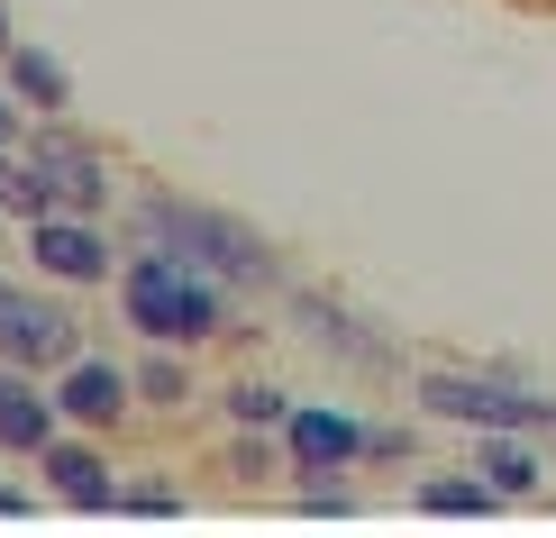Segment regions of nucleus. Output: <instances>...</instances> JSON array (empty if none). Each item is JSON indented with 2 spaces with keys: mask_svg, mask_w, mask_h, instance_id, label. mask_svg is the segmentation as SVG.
<instances>
[{
  "mask_svg": "<svg viewBox=\"0 0 556 538\" xmlns=\"http://www.w3.org/2000/svg\"><path fill=\"white\" fill-rule=\"evenodd\" d=\"M110 292H119V320L147 347H228L238 338V284H219V274L182 265L165 247H128L119 274H110Z\"/></svg>",
  "mask_w": 556,
  "mask_h": 538,
  "instance_id": "f257e3e1",
  "label": "nucleus"
},
{
  "mask_svg": "<svg viewBox=\"0 0 556 538\" xmlns=\"http://www.w3.org/2000/svg\"><path fill=\"white\" fill-rule=\"evenodd\" d=\"M128 247H165V255H182V265L238 284V292H283L274 238H256L247 220H228V210L192 201V192H128Z\"/></svg>",
  "mask_w": 556,
  "mask_h": 538,
  "instance_id": "f03ea898",
  "label": "nucleus"
},
{
  "mask_svg": "<svg viewBox=\"0 0 556 538\" xmlns=\"http://www.w3.org/2000/svg\"><path fill=\"white\" fill-rule=\"evenodd\" d=\"M410 402L429 420H456V429H556V402L529 384H502V374H466V365H429L410 384Z\"/></svg>",
  "mask_w": 556,
  "mask_h": 538,
  "instance_id": "7ed1b4c3",
  "label": "nucleus"
},
{
  "mask_svg": "<svg viewBox=\"0 0 556 538\" xmlns=\"http://www.w3.org/2000/svg\"><path fill=\"white\" fill-rule=\"evenodd\" d=\"M91 347L83 329V311L55 292H28V284H10V301H0V365H28V374H55V365H74Z\"/></svg>",
  "mask_w": 556,
  "mask_h": 538,
  "instance_id": "20e7f679",
  "label": "nucleus"
},
{
  "mask_svg": "<svg viewBox=\"0 0 556 538\" xmlns=\"http://www.w3.org/2000/svg\"><path fill=\"white\" fill-rule=\"evenodd\" d=\"M28 238V265H37V284H64V292H83V284H110L119 274V238H110V220H91V210H46V220L18 228Z\"/></svg>",
  "mask_w": 556,
  "mask_h": 538,
  "instance_id": "39448f33",
  "label": "nucleus"
},
{
  "mask_svg": "<svg viewBox=\"0 0 556 538\" xmlns=\"http://www.w3.org/2000/svg\"><path fill=\"white\" fill-rule=\"evenodd\" d=\"M18 165H37L55 183V210H91V220H110V155L91 147L74 120H37L18 137Z\"/></svg>",
  "mask_w": 556,
  "mask_h": 538,
  "instance_id": "423d86ee",
  "label": "nucleus"
},
{
  "mask_svg": "<svg viewBox=\"0 0 556 538\" xmlns=\"http://www.w3.org/2000/svg\"><path fill=\"white\" fill-rule=\"evenodd\" d=\"M46 384H55V411H64V429L119 438L128 420H137V374H128L119 356H101V347H83V356H74V365H55Z\"/></svg>",
  "mask_w": 556,
  "mask_h": 538,
  "instance_id": "0eeeda50",
  "label": "nucleus"
},
{
  "mask_svg": "<svg viewBox=\"0 0 556 538\" xmlns=\"http://www.w3.org/2000/svg\"><path fill=\"white\" fill-rule=\"evenodd\" d=\"M283 456H292V475H356L365 465V420L346 402H292L283 411Z\"/></svg>",
  "mask_w": 556,
  "mask_h": 538,
  "instance_id": "6e6552de",
  "label": "nucleus"
},
{
  "mask_svg": "<svg viewBox=\"0 0 556 538\" xmlns=\"http://www.w3.org/2000/svg\"><path fill=\"white\" fill-rule=\"evenodd\" d=\"M37 475L64 511H119V465H110V448L91 429H55L37 448Z\"/></svg>",
  "mask_w": 556,
  "mask_h": 538,
  "instance_id": "1a4fd4ad",
  "label": "nucleus"
},
{
  "mask_svg": "<svg viewBox=\"0 0 556 538\" xmlns=\"http://www.w3.org/2000/svg\"><path fill=\"white\" fill-rule=\"evenodd\" d=\"M55 429H64L55 384H46V374H28V365H0V456H37Z\"/></svg>",
  "mask_w": 556,
  "mask_h": 538,
  "instance_id": "9d476101",
  "label": "nucleus"
},
{
  "mask_svg": "<svg viewBox=\"0 0 556 538\" xmlns=\"http://www.w3.org/2000/svg\"><path fill=\"white\" fill-rule=\"evenodd\" d=\"M475 475L493 484L502 502H529L547 484V456H539V429H475Z\"/></svg>",
  "mask_w": 556,
  "mask_h": 538,
  "instance_id": "9b49d317",
  "label": "nucleus"
},
{
  "mask_svg": "<svg viewBox=\"0 0 556 538\" xmlns=\"http://www.w3.org/2000/svg\"><path fill=\"white\" fill-rule=\"evenodd\" d=\"M128 374H137V411H155V420H192V411H201L192 347H147Z\"/></svg>",
  "mask_w": 556,
  "mask_h": 538,
  "instance_id": "f8f14e48",
  "label": "nucleus"
},
{
  "mask_svg": "<svg viewBox=\"0 0 556 538\" xmlns=\"http://www.w3.org/2000/svg\"><path fill=\"white\" fill-rule=\"evenodd\" d=\"M292 311H301V320H311V347H319V356H346V365H365V374H392V365H402V356H392V347H383V338H365V329H356V320H346V311H338V301H319V292H301V301H292Z\"/></svg>",
  "mask_w": 556,
  "mask_h": 538,
  "instance_id": "ddd939ff",
  "label": "nucleus"
},
{
  "mask_svg": "<svg viewBox=\"0 0 556 538\" xmlns=\"http://www.w3.org/2000/svg\"><path fill=\"white\" fill-rule=\"evenodd\" d=\"M0 74H10V91L37 110V120H64V110H74V74H64L46 46H10V55H0Z\"/></svg>",
  "mask_w": 556,
  "mask_h": 538,
  "instance_id": "4468645a",
  "label": "nucleus"
},
{
  "mask_svg": "<svg viewBox=\"0 0 556 538\" xmlns=\"http://www.w3.org/2000/svg\"><path fill=\"white\" fill-rule=\"evenodd\" d=\"M410 502H420L429 521H493V511H502V493L483 475H420V484H410Z\"/></svg>",
  "mask_w": 556,
  "mask_h": 538,
  "instance_id": "2eb2a0df",
  "label": "nucleus"
},
{
  "mask_svg": "<svg viewBox=\"0 0 556 538\" xmlns=\"http://www.w3.org/2000/svg\"><path fill=\"white\" fill-rule=\"evenodd\" d=\"M219 411H228V429H283L292 392H283V384H265V374H238V384L219 392Z\"/></svg>",
  "mask_w": 556,
  "mask_h": 538,
  "instance_id": "dca6fc26",
  "label": "nucleus"
},
{
  "mask_svg": "<svg viewBox=\"0 0 556 538\" xmlns=\"http://www.w3.org/2000/svg\"><path fill=\"white\" fill-rule=\"evenodd\" d=\"M0 210H10V228H28V220H46V210H55V183L10 155V174H0Z\"/></svg>",
  "mask_w": 556,
  "mask_h": 538,
  "instance_id": "f3484780",
  "label": "nucleus"
},
{
  "mask_svg": "<svg viewBox=\"0 0 556 538\" xmlns=\"http://www.w3.org/2000/svg\"><path fill=\"white\" fill-rule=\"evenodd\" d=\"M119 511H137V521H174L182 493H174V484H119Z\"/></svg>",
  "mask_w": 556,
  "mask_h": 538,
  "instance_id": "a211bd4d",
  "label": "nucleus"
},
{
  "mask_svg": "<svg viewBox=\"0 0 556 538\" xmlns=\"http://www.w3.org/2000/svg\"><path fill=\"white\" fill-rule=\"evenodd\" d=\"M392 456H410V429H365V465H392Z\"/></svg>",
  "mask_w": 556,
  "mask_h": 538,
  "instance_id": "6ab92c4d",
  "label": "nucleus"
},
{
  "mask_svg": "<svg viewBox=\"0 0 556 538\" xmlns=\"http://www.w3.org/2000/svg\"><path fill=\"white\" fill-rule=\"evenodd\" d=\"M18 137H28V110H18V91H10V83H0V147H10V155H18Z\"/></svg>",
  "mask_w": 556,
  "mask_h": 538,
  "instance_id": "aec40b11",
  "label": "nucleus"
},
{
  "mask_svg": "<svg viewBox=\"0 0 556 538\" xmlns=\"http://www.w3.org/2000/svg\"><path fill=\"white\" fill-rule=\"evenodd\" d=\"M18 511H28V493H18V484H0V521H18Z\"/></svg>",
  "mask_w": 556,
  "mask_h": 538,
  "instance_id": "412c9836",
  "label": "nucleus"
},
{
  "mask_svg": "<svg viewBox=\"0 0 556 538\" xmlns=\"http://www.w3.org/2000/svg\"><path fill=\"white\" fill-rule=\"evenodd\" d=\"M511 10H529V18H556V0H511Z\"/></svg>",
  "mask_w": 556,
  "mask_h": 538,
  "instance_id": "4be33fe9",
  "label": "nucleus"
},
{
  "mask_svg": "<svg viewBox=\"0 0 556 538\" xmlns=\"http://www.w3.org/2000/svg\"><path fill=\"white\" fill-rule=\"evenodd\" d=\"M10 46H18V37H10V10H0V55H10Z\"/></svg>",
  "mask_w": 556,
  "mask_h": 538,
  "instance_id": "5701e85b",
  "label": "nucleus"
},
{
  "mask_svg": "<svg viewBox=\"0 0 556 538\" xmlns=\"http://www.w3.org/2000/svg\"><path fill=\"white\" fill-rule=\"evenodd\" d=\"M0 247H10V210H0Z\"/></svg>",
  "mask_w": 556,
  "mask_h": 538,
  "instance_id": "b1692460",
  "label": "nucleus"
},
{
  "mask_svg": "<svg viewBox=\"0 0 556 538\" xmlns=\"http://www.w3.org/2000/svg\"><path fill=\"white\" fill-rule=\"evenodd\" d=\"M0 174H10V147H0Z\"/></svg>",
  "mask_w": 556,
  "mask_h": 538,
  "instance_id": "393cba45",
  "label": "nucleus"
}]
</instances>
